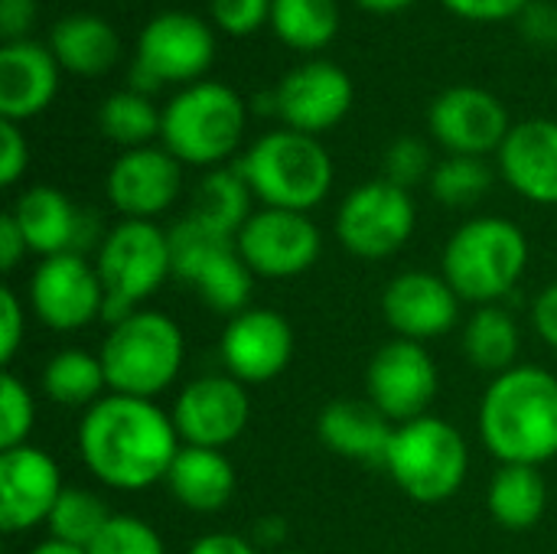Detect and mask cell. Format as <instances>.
<instances>
[{"instance_id": "6da1fadb", "label": "cell", "mask_w": 557, "mask_h": 554, "mask_svg": "<svg viewBox=\"0 0 557 554\" xmlns=\"http://www.w3.org/2000/svg\"><path fill=\"white\" fill-rule=\"evenodd\" d=\"M78 454L88 473L108 490L140 493L166 480L180 454V434L157 402L111 392L85 411Z\"/></svg>"}, {"instance_id": "7a4b0ae2", "label": "cell", "mask_w": 557, "mask_h": 554, "mask_svg": "<svg viewBox=\"0 0 557 554\" xmlns=\"http://www.w3.org/2000/svg\"><path fill=\"white\" fill-rule=\"evenodd\" d=\"M480 441L499 464L542 467L557 457V376L516 366L490 382L480 402Z\"/></svg>"}, {"instance_id": "3957f363", "label": "cell", "mask_w": 557, "mask_h": 554, "mask_svg": "<svg viewBox=\"0 0 557 554\" xmlns=\"http://www.w3.org/2000/svg\"><path fill=\"white\" fill-rule=\"evenodd\" d=\"M98 356L114 395L153 402L176 382L186 359V340L173 317L160 310H134L108 330Z\"/></svg>"}, {"instance_id": "277c9868", "label": "cell", "mask_w": 557, "mask_h": 554, "mask_svg": "<svg viewBox=\"0 0 557 554\" xmlns=\"http://www.w3.org/2000/svg\"><path fill=\"white\" fill-rule=\"evenodd\" d=\"M529 264L525 232L496 216L470 219L444 248V278L460 300L476 307L499 304L522 281Z\"/></svg>"}, {"instance_id": "5b68a950", "label": "cell", "mask_w": 557, "mask_h": 554, "mask_svg": "<svg viewBox=\"0 0 557 554\" xmlns=\"http://www.w3.org/2000/svg\"><path fill=\"white\" fill-rule=\"evenodd\" d=\"M238 173L268 209L307 212L320 206L333 186L330 153L317 137L300 131H271L242 157Z\"/></svg>"}, {"instance_id": "8992f818", "label": "cell", "mask_w": 557, "mask_h": 554, "mask_svg": "<svg viewBox=\"0 0 557 554\" xmlns=\"http://www.w3.org/2000/svg\"><path fill=\"white\" fill-rule=\"evenodd\" d=\"M385 470L408 500L421 506H437L463 487L470 451L463 434L450 421L424 415L395 428Z\"/></svg>"}, {"instance_id": "52a82bcc", "label": "cell", "mask_w": 557, "mask_h": 554, "mask_svg": "<svg viewBox=\"0 0 557 554\" xmlns=\"http://www.w3.org/2000/svg\"><path fill=\"white\" fill-rule=\"evenodd\" d=\"M95 268L108 294L101 320L114 327L173 274L170 232L144 219H124L101 238Z\"/></svg>"}, {"instance_id": "ba28073f", "label": "cell", "mask_w": 557, "mask_h": 554, "mask_svg": "<svg viewBox=\"0 0 557 554\" xmlns=\"http://www.w3.org/2000/svg\"><path fill=\"white\" fill-rule=\"evenodd\" d=\"M245 131L242 98L219 82H199L180 91L163 111L166 150L193 167H212L225 160Z\"/></svg>"}, {"instance_id": "9c48e42d", "label": "cell", "mask_w": 557, "mask_h": 554, "mask_svg": "<svg viewBox=\"0 0 557 554\" xmlns=\"http://www.w3.org/2000/svg\"><path fill=\"white\" fill-rule=\"evenodd\" d=\"M170 251H173V278L186 281L206 307L225 317L248 310L255 274L238 255L235 238L219 235L186 216L170 229Z\"/></svg>"}, {"instance_id": "30bf717a", "label": "cell", "mask_w": 557, "mask_h": 554, "mask_svg": "<svg viewBox=\"0 0 557 554\" xmlns=\"http://www.w3.org/2000/svg\"><path fill=\"white\" fill-rule=\"evenodd\" d=\"M414 222L418 212L411 193L382 176L356 186L343 199L336 216V235L346 245V251H352L356 258L382 261L408 245Z\"/></svg>"}, {"instance_id": "8fae6325", "label": "cell", "mask_w": 557, "mask_h": 554, "mask_svg": "<svg viewBox=\"0 0 557 554\" xmlns=\"http://www.w3.org/2000/svg\"><path fill=\"white\" fill-rule=\"evenodd\" d=\"M441 389L437 362L414 340H392L375 349L366 369L369 402L392 421L408 424L428 415L434 395Z\"/></svg>"}, {"instance_id": "7c38bea8", "label": "cell", "mask_w": 557, "mask_h": 554, "mask_svg": "<svg viewBox=\"0 0 557 554\" xmlns=\"http://www.w3.org/2000/svg\"><path fill=\"white\" fill-rule=\"evenodd\" d=\"M238 255L245 258L255 278H297L310 271L323 251L320 229L307 212L290 209H261L238 232Z\"/></svg>"}, {"instance_id": "4fadbf2b", "label": "cell", "mask_w": 557, "mask_h": 554, "mask_svg": "<svg viewBox=\"0 0 557 554\" xmlns=\"http://www.w3.org/2000/svg\"><path fill=\"white\" fill-rule=\"evenodd\" d=\"M104 284L85 255H52L42 258L29 278V307L42 327L72 333L88 327L104 310Z\"/></svg>"}, {"instance_id": "5bb4252c", "label": "cell", "mask_w": 557, "mask_h": 554, "mask_svg": "<svg viewBox=\"0 0 557 554\" xmlns=\"http://www.w3.org/2000/svg\"><path fill=\"white\" fill-rule=\"evenodd\" d=\"M170 418L186 447L225 451L245 434L251 418V402L238 379L202 376L176 395Z\"/></svg>"}, {"instance_id": "9a60e30c", "label": "cell", "mask_w": 557, "mask_h": 554, "mask_svg": "<svg viewBox=\"0 0 557 554\" xmlns=\"http://www.w3.org/2000/svg\"><path fill=\"white\" fill-rule=\"evenodd\" d=\"M219 353L225 376L242 385H264L287 372L294 359V330L284 313L271 307H248L225 323Z\"/></svg>"}, {"instance_id": "2e32d148", "label": "cell", "mask_w": 557, "mask_h": 554, "mask_svg": "<svg viewBox=\"0 0 557 554\" xmlns=\"http://www.w3.org/2000/svg\"><path fill=\"white\" fill-rule=\"evenodd\" d=\"M62 470L39 447H13L0 454V529L7 535L46 526L59 496Z\"/></svg>"}, {"instance_id": "e0dca14e", "label": "cell", "mask_w": 557, "mask_h": 554, "mask_svg": "<svg viewBox=\"0 0 557 554\" xmlns=\"http://www.w3.org/2000/svg\"><path fill=\"white\" fill-rule=\"evenodd\" d=\"M431 134L454 157H483L509 137V114L496 95L473 85L447 88L431 104Z\"/></svg>"}, {"instance_id": "ac0fdd59", "label": "cell", "mask_w": 557, "mask_h": 554, "mask_svg": "<svg viewBox=\"0 0 557 554\" xmlns=\"http://www.w3.org/2000/svg\"><path fill=\"white\" fill-rule=\"evenodd\" d=\"M460 297L447 284L444 274L431 271H405L388 281L382 294V317L398 333V340H434L457 327Z\"/></svg>"}, {"instance_id": "d6986e66", "label": "cell", "mask_w": 557, "mask_h": 554, "mask_svg": "<svg viewBox=\"0 0 557 554\" xmlns=\"http://www.w3.org/2000/svg\"><path fill=\"white\" fill-rule=\"evenodd\" d=\"M10 216L16 219L29 251L39 258L69 251L82 255L98 238V219L88 209H75L69 196L52 186L26 189L10 209Z\"/></svg>"}, {"instance_id": "ffe728a7", "label": "cell", "mask_w": 557, "mask_h": 554, "mask_svg": "<svg viewBox=\"0 0 557 554\" xmlns=\"http://www.w3.org/2000/svg\"><path fill=\"white\" fill-rule=\"evenodd\" d=\"M180 160L170 150L134 147L124 150L108 173V199L124 219L153 222L180 196Z\"/></svg>"}, {"instance_id": "44dd1931", "label": "cell", "mask_w": 557, "mask_h": 554, "mask_svg": "<svg viewBox=\"0 0 557 554\" xmlns=\"http://www.w3.org/2000/svg\"><path fill=\"white\" fill-rule=\"evenodd\" d=\"M274 98L287 127L313 137L343 121L352 104V82L333 62H307L277 85Z\"/></svg>"}, {"instance_id": "7402d4cb", "label": "cell", "mask_w": 557, "mask_h": 554, "mask_svg": "<svg viewBox=\"0 0 557 554\" xmlns=\"http://www.w3.org/2000/svg\"><path fill=\"white\" fill-rule=\"evenodd\" d=\"M215 39L209 26L193 13H160L153 16L137 42V62L147 65L160 82H189L209 69Z\"/></svg>"}, {"instance_id": "603a6c76", "label": "cell", "mask_w": 557, "mask_h": 554, "mask_svg": "<svg viewBox=\"0 0 557 554\" xmlns=\"http://www.w3.org/2000/svg\"><path fill=\"white\" fill-rule=\"evenodd\" d=\"M506 183L542 206H557V121L532 118L509 131L499 147Z\"/></svg>"}, {"instance_id": "cb8c5ba5", "label": "cell", "mask_w": 557, "mask_h": 554, "mask_svg": "<svg viewBox=\"0 0 557 554\" xmlns=\"http://www.w3.org/2000/svg\"><path fill=\"white\" fill-rule=\"evenodd\" d=\"M59 85V62L49 49L16 39L0 49V114L23 121L39 114Z\"/></svg>"}, {"instance_id": "d4e9b609", "label": "cell", "mask_w": 557, "mask_h": 554, "mask_svg": "<svg viewBox=\"0 0 557 554\" xmlns=\"http://www.w3.org/2000/svg\"><path fill=\"white\" fill-rule=\"evenodd\" d=\"M395 428L398 424H392L372 402L359 398L330 402L317 421V434L333 454L372 467H385Z\"/></svg>"}, {"instance_id": "484cf974", "label": "cell", "mask_w": 557, "mask_h": 554, "mask_svg": "<svg viewBox=\"0 0 557 554\" xmlns=\"http://www.w3.org/2000/svg\"><path fill=\"white\" fill-rule=\"evenodd\" d=\"M173 500L189 513H219L235 496V467L222 451L180 447L166 480Z\"/></svg>"}, {"instance_id": "4316f807", "label": "cell", "mask_w": 557, "mask_h": 554, "mask_svg": "<svg viewBox=\"0 0 557 554\" xmlns=\"http://www.w3.org/2000/svg\"><path fill=\"white\" fill-rule=\"evenodd\" d=\"M486 509L509 532H525L539 526L548 509V483L542 470L525 464H503L499 473L490 480Z\"/></svg>"}, {"instance_id": "83f0119b", "label": "cell", "mask_w": 557, "mask_h": 554, "mask_svg": "<svg viewBox=\"0 0 557 554\" xmlns=\"http://www.w3.org/2000/svg\"><path fill=\"white\" fill-rule=\"evenodd\" d=\"M117 52V33L91 13H72L52 26V56L75 75H101L114 65Z\"/></svg>"}, {"instance_id": "f1b7e54d", "label": "cell", "mask_w": 557, "mask_h": 554, "mask_svg": "<svg viewBox=\"0 0 557 554\" xmlns=\"http://www.w3.org/2000/svg\"><path fill=\"white\" fill-rule=\"evenodd\" d=\"M251 186L248 180L235 170H212L193 196V209L189 219L202 222L206 229L238 238V232L245 229V222L255 216L251 212Z\"/></svg>"}, {"instance_id": "f546056e", "label": "cell", "mask_w": 557, "mask_h": 554, "mask_svg": "<svg viewBox=\"0 0 557 554\" xmlns=\"http://www.w3.org/2000/svg\"><path fill=\"white\" fill-rule=\"evenodd\" d=\"M519 343H522L519 323H516V317H512L506 307H499V304L480 307V310L470 317L467 330H463V353H467V359H470L476 369L490 372L493 379L503 376V372H509V369H516Z\"/></svg>"}, {"instance_id": "4dcf8cb0", "label": "cell", "mask_w": 557, "mask_h": 554, "mask_svg": "<svg viewBox=\"0 0 557 554\" xmlns=\"http://www.w3.org/2000/svg\"><path fill=\"white\" fill-rule=\"evenodd\" d=\"M42 395H49L62 408H91L104 398L108 379L101 356H91L85 349H62L55 353L39 376Z\"/></svg>"}, {"instance_id": "1f68e13d", "label": "cell", "mask_w": 557, "mask_h": 554, "mask_svg": "<svg viewBox=\"0 0 557 554\" xmlns=\"http://www.w3.org/2000/svg\"><path fill=\"white\" fill-rule=\"evenodd\" d=\"M274 33L294 49H320L339 29L336 0H271Z\"/></svg>"}, {"instance_id": "d6a6232c", "label": "cell", "mask_w": 557, "mask_h": 554, "mask_svg": "<svg viewBox=\"0 0 557 554\" xmlns=\"http://www.w3.org/2000/svg\"><path fill=\"white\" fill-rule=\"evenodd\" d=\"M111 509L104 506V500L91 490H78V487H65L46 529L49 539L75 545V549H91L95 539L104 532V526L111 522Z\"/></svg>"}, {"instance_id": "836d02e7", "label": "cell", "mask_w": 557, "mask_h": 554, "mask_svg": "<svg viewBox=\"0 0 557 554\" xmlns=\"http://www.w3.org/2000/svg\"><path fill=\"white\" fill-rule=\"evenodd\" d=\"M98 127L114 140L124 144L127 150L144 147L150 137L163 131V114L150 104L147 95L137 91H114L101 108H98Z\"/></svg>"}, {"instance_id": "e575fe53", "label": "cell", "mask_w": 557, "mask_h": 554, "mask_svg": "<svg viewBox=\"0 0 557 554\" xmlns=\"http://www.w3.org/2000/svg\"><path fill=\"white\" fill-rule=\"evenodd\" d=\"M493 186V173L480 157H447L431 173V193L444 206H473Z\"/></svg>"}, {"instance_id": "d590c367", "label": "cell", "mask_w": 557, "mask_h": 554, "mask_svg": "<svg viewBox=\"0 0 557 554\" xmlns=\"http://www.w3.org/2000/svg\"><path fill=\"white\" fill-rule=\"evenodd\" d=\"M33 424H36V402L29 389L13 372H7L0 382V451L23 447L33 434Z\"/></svg>"}, {"instance_id": "8d00e7d4", "label": "cell", "mask_w": 557, "mask_h": 554, "mask_svg": "<svg viewBox=\"0 0 557 554\" xmlns=\"http://www.w3.org/2000/svg\"><path fill=\"white\" fill-rule=\"evenodd\" d=\"M88 554H166L157 529L137 516H111Z\"/></svg>"}, {"instance_id": "74e56055", "label": "cell", "mask_w": 557, "mask_h": 554, "mask_svg": "<svg viewBox=\"0 0 557 554\" xmlns=\"http://www.w3.org/2000/svg\"><path fill=\"white\" fill-rule=\"evenodd\" d=\"M431 170V153L424 147V140L418 137H398L388 150H385V180L411 189L414 183H421Z\"/></svg>"}, {"instance_id": "f35d334b", "label": "cell", "mask_w": 557, "mask_h": 554, "mask_svg": "<svg viewBox=\"0 0 557 554\" xmlns=\"http://www.w3.org/2000/svg\"><path fill=\"white\" fill-rule=\"evenodd\" d=\"M26 336V307L20 304L16 291L7 284L0 287V362L10 366Z\"/></svg>"}, {"instance_id": "ab89813d", "label": "cell", "mask_w": 557, "mask_h": 554, "mask_svg": "<svg viewBox=\"0 0 557 554\" xmlns=\"http://www.w3.org/2000/svg\"><path fill=\"white\" fill-rule=\"evenodd\" d=\"M212 16L225 33L245 36L271 16V0H212Z\"/></svg>"}, {"instance_id": "60d3db41", "label": "cell", "mask_w": 557, "mask_h": 554, "mask_svg": "<svg viewBox=\"0 0 557 554\" xmlns=\"http://www.w3.org/2000/svg\"><path fill=\"white\" fill-rule=\"evenodd\" d=\"M26 160H29V150H26V140L16 127V121H0V183L3 186H13L23 170H26Z\"/></svg>"}, {"instance_id": "b9f144b4", "label": "cell", "mask_w": 557, "mask_h": 554, "mask_svg": "<svg viewBox=\"0 0 557 554\" xmlns=\"http://www.w3.org/2000/svg\"><path fill=\"white\" fill-rule=\"evenodd\" d=\"M444 3L470 20H506L519 13L529 0H444Z\"/></svg>"}, {"instance_id": "7bdbcfd3", "label": "cell", "mask_w": 557, "mask_h": 554, "mask_svg": "<svg viewBox=\"0 0 557 554\" xmlns=\"http://www.w3.org/2000/svg\"><path fill=\"white\" fill-rule=\"evenodd\" d=\"M522 29L529 33L532 42L539 46H555L557 42V10L548 3H532L522 13Z\"/></svg>"}, {"instance_id": "ee69618b", "label": "cell", "mask_w": 557, "mask_h": 554, "mask_svg": "<svg viewBox=\"0 0 557 554\" xmlns=\"http://www.w3.org/2000/svg\"><path fill=\"white\" fill-rule=\"evenodd\" d=\"M532 323H535V333L557 349V281L555 284H548L539 297H535V304H532Z\"/></svg>"}, {"instance_id": "f6af8a7d", "label": "cell", "mask_w": 557, "mask_h": 554, "mask_svg": "<svg viewBox=\"0 0 557 554\" xmlns=\"http://www.w3.org/2000/svg\"><path fill=\"white\" fill-rule=\"evenodd\" d=\"M36 16V3L33 0H0V33L7 36V42H16Z\"/></svg>"}, {"instance_id": "bcb514c9", "label": "cell", "mask_w": 557, "mask_h": 554, "mask_svg": "<svg viewBox=\"0 0 557 554\" xmlns=\"http://www.w3.org/2000/svg\"><path fill=\"white\" fill-rule=\"evenodd\" d=\"M189 554H261L251 539H242L235 532H209L193 542Z\"/></svg>"}, {"instance_id": "7dc6e473", "label": "cell", "mask_w": 557, "mask_h": 554, "mask_svg": "<svg viewBox=\"0 0 557 554\" xmlns=\"http://www.w3.org/2000/svg\"><path fill=\"white\" fill-rule=\"evenodd\" d=\"M26 251H29V245H26V238H23L16 219H13L10 212L0 216V268H3V271H13V268L23 261Z\"/></svg>"}, {"instance_id": "c3c4849f", "label": "cell", "mask_w": 557, "mask_h": 554, "mask_svg": "<svg viewBox=\"0 0 557 554\" xmlns=\"http://www.w3.org/2000/svg\"><path fill=\"white\" fill-rule=\"evenodd\" d=\"M284 539H287V522L284 519H258L255 522V545L258 549H281L284 545Z\"/></svg>"}, {"instance_id": "681fc988", "label": "cell", "mask_w": 557, "mask_h": 554, "mask_svg": "<svg viewBox=\"0 0 557 554\" xmlns=\"http://www.w3.org/2000/svg\"><path fill=\"white\" fill-rule=\"evenodd\" d=\"M29 554H88L85 549H75V545H65V542H55V539H46L39 542Z\"/></svg>"}, {"instance_id": "f907efd6", "label": "cell", "mask_w": 557, "mask_h": 554, "mask_svg": "<svg viewBox=\"0 0 557 554\" xmlns=\"http://www.w3.org/2000/svg\"><path fill=\"white\" fill-rule=\"evenodd\" d=\"M366 10H375V13H388V10H401L408 7L411 0H359Z\"/></svg>"}, {"instance_id": "816d5d0a", "label": "cell", "mask_w": 557, "mask_h": 554, "mask_svg": "<svg viewBox=\"0 0 557 554\" xmlns=\"http://www.w3.org/2000/svg\"><path fill=\"white\" fill-rule=\"evenodd\" d=\"M281 554H297V552H281Z\"/></svg>"}]
</instances>
